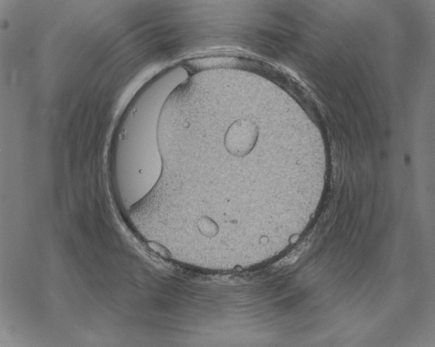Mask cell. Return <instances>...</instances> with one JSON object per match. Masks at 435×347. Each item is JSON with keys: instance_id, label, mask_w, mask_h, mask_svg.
Segmentation results:
<instances>
[{"instance_id": "obj_1", "label": "cell", "mask_w": 435, "mask_h": 347, "mask_svg": "<svg viewBox=\"0 0 435 347\" xmlns=\"http://www.w3.org/2000/svg\"><path fill=\"white\" fill-rule=\"evenodd\" d=\"M254 130L246 120L240 119L232 123L224 137V145L233 155L243 156L253 145Z\"/></svg>"}]
</instances>
